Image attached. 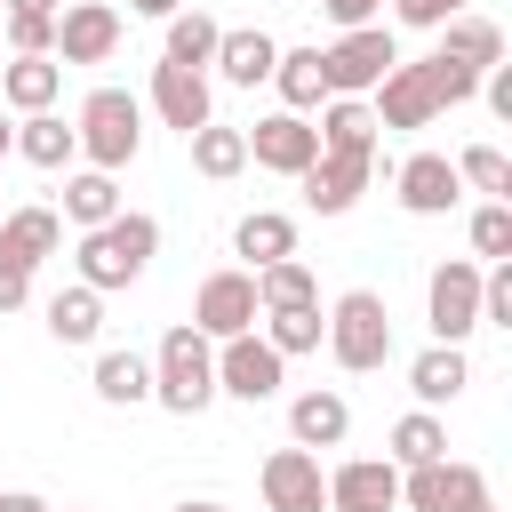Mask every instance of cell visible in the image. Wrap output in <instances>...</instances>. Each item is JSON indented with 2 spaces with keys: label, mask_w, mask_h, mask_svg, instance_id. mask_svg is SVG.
Here are the masks:
<instances>
[{
  "label": "cell",
  "mask_w": 512,
  "mask_h": 512,
  "mask_svg": "<svg viewBox=\"0 0 512 512\" xmlns=\"http://www.w3.org/2000/svg\"><path fill=\"white\" fill-rule=\"evenodd\" d=\"M160 256V224L152 216H136V208H120L112 224H96V232H80V280L96 288V296H112V288H128V280H144V264Z\"/></svg>",
  "instance_id": "6da1fadb"
},
{
  "label": "cell",
  "mask_w": 512,
  "mask_h": 512,
  "mask_svg": "<svg viewBox=\"0 0 512 512\" xmlns=\"http://www.w3.org/2000/svg\"><path fill=\"white\" fill-rule=\"evenodd\" d=\"M152 400H160L168 416H200V408L216 400V344H208L192 320H176V328L160 336V352H152Z\"/></svg>",
  "instance_id": "7a4b0ae2"
},
{
  "label": "cell",
  "mask_w": 512,
  "mask_h": 512,
  "mask_svg": "<svg viewBox=\"0 0 512 512\" xmlns=\"http://www.w3.org/2000/svg\"><path fill=\"white\" fill-rule=\"evenodd\" d=\"M72 136H80V160H88V168L120 176V168L144 152V104H136L128 88H88V104H80Z\"/></svg>",
  "instance_id": "3957f363"
},
{
  "label": "cell",
  "mask_w": 512,
  "mask_h": 512,
  "mask_svg": "<svg viewBox=\"0 0 512 512\" xmlns=\"http://www.w3.org/2000/svg\"><path fill=\"white\" fill-rule=\"evenodd\" d=\"M328 360L336 368H352V376H368V368H384L392 360V312H384V296L376 288H344L336 304H328Z\"/></svg>",
  "instance_id": "277c9868"
},
{
  "label": "cell",
  "mask_w": 512,
  "mask_h": 512,
  "mask_svg": "<svg viewBox=\"0 0 512 512\" xmlns=\"http://www.w3.org/2000/svg\"><path fill=\"white\" fill-rule=\"evenodd\" d=\"M400 504H408V512H496L488 472H480V464H448V456L408 464V472H400Z\"/></svg>",
  "instance_id": "5b68a950"
},
{
  "label": "cell",
  "mask_w": 512,
  "mask_h": 512,
  "mask_svg": "<svg viewBox=\"0 0 512 512\" xmlns=\"http://www.w3.org/2000/svg\"><path fill=\"white\" fill-rule=\"evenodd\" d=\"M392 64H400V48H392V32H384V24H352V32H336V48H320L328 96H368Z\"/></svg>",
  "instance_id": "8992f818"
},
{
  "label": "cell",
  "mask_w": 512,
  "mask_h": 512,
  "mask_svg": "<svg viewBox=\"0 0 512 512\" xmlns=\"http://www.w3.org/2000/svg\"><path fill=\"white\" fill-rule=\"evenodd\" d=\"M424 320H432V344H464L480 328V264L448 256L432 280H424Z\"/></svg>",
  "instance_id": "52a82bcc"
},
{
  "label": "cell",
  "mask_w": 512,
  "mask_h": 512,
  "mask_svg": "<svg viewBox=\"0 0 512 512\" xmlns=\"http://www.w3.org/2000/svg\"><path fill=\"white\" fill-rule=\"evenodd\" d=\"M120 8L112 0H72V8H56V64L72 72V64H112L120 56Z\"/></svg>",
  "instance_id": "ba28073f"
},
{
  "label": "cell",
  "mask_w": 512,
  "mask_h": 512,
  "mask_svg": "<svg viewBox=\"0 0 512 512\" xmlns=\"http://www.w3.org/2000/svg\"><path fill=\"white\" fill-rule=\"evenodd\" d=\"M256 488H264V512H328V472H320V456L296 448V440L264 456Z\"/></svg>",
  "instance_id": "9c48e42d"
},
{
  "label": "cell",
  "mask_w": 512,
  "mask_h": 512,
  "mask_svg": "<svg viewBox=\"0 0 512 512\" xmlns=\"http://www.w3.org/2000/svg\"><path fill=\"white\" fill-rule=\"evenodd\" d=\"M280 368H288V360H280L256 328H240V336L216 344V392H232V400H248V408L280 392Z\"/></svg>",
  "instance_id": "30bf717a"
},
{
  "label": "cell",
  "mask_w": 512,
  "mask_h": 512,
  "mask_svg": "<svg viewBox=\"0 0 512 512\" xmlns=\"http://www.w3.org/2000/svg\"><path fill=\"white\" fill-rule=\"evenodd\" d=\"M240 136H248V160L272 168V176H304V168L320 160V128H312L304 112H264V120L240 128Z\"/></svg>",
  "instance_id": "8fae6325"
},
{
  "label": "cell",
  "mask_w": 512,
  "mask_h": 512,
  "mask_svg": "<svg viewBox=\"0 0 512 512\" xmlns=\"http://www.w3.org/2000/svg\"><path fill=\"white\" fill-rule=\"evenodd\" d=\"M192 328H200L208 344L256 328V272H208L200 296H192Z\"/></svg>",
  "instance_id": "7c38bea8"
},
{
  "label": "cell",
  "mask_w": 512,
  "mask_h": 512,
  "mask_svg": "<svg viewBox=\"0 0 512 512\" xmlns=\"http://www.w3.org/2000/svg\"><path fill=\"white\" fill-rule=\"evenodd\" d=\"M152 112H160V128H176V136L208 128V120H216V104H208V72L160 56V64H152Z\"/></svg>",
  "instance_id": "4fadbf2b"
},
{
  "label": "cell",
  "mask_w": 512,
  "mask_h": 512,
  "mask_svg": "<svg viewBox=\"0 0 512 512\" xmlns=\"http://www.w3.org/2000/svg\"><path fill=\"white\" fill-rule=\"evenodd\" d=\"M368 176H376V152H320L296 184H304V208H312V216H344V208L368 192Z\"/></svg>",
  "instance_id": "5bb4252c"
},
{
  "label": "cell",
  "mask_w": 512,
  "mask_h": 512,
  "mask_svg": "<svg viewBox=\"0 0 512 512\" xmlns=\"http://www.w3.org/2000/svg\"><path fill=\"white\" fill-rule=\"evenodd\" d=\"M328 512H400V464L392 456H352L328 472Z\"/></svg>",
  "instance_id": "9a60e30c"
},
{
  "label": "cell",
  "mask_w": 512,
  "mask_h": 512,
  "mask_svg": "<svg viewBox=\"0 0 512 512\" xmlns=\"http://www.w3.org/2000/svg\"><path fill=\"white\" fill-rule=\"evenodd\" d=\"M368 112H376V128H432V120H440V96H432L424 64H392V72L368 88Z\"/></svg>",
  "instance_id": "2e32d148"
},
{
  "label": "cell",
  "mask_w": 512,
  "mask_h": 512,
  "mask_svg": "<svg viewBox=\"0 0 512 512\" xmlns=\"http://www.w3.org/2000/svg\"><path fill=\"white\" fill-rule=\"evenodd\" d=\"M392 192H400L408 216H448L464 184H456V160H448V152H408V160L392 168Z\"/></svg>",
  "instance_id": "e0dca14e"
},
{
  "label": "cell",
  "mask_w": 512,
  "mask_h": 512,
  "mask_svg": "<svg viewBox=\"0 0 512 512\" xmlns=\"http://www.w3.org/2000/svg\"><path fill=\"white\" fill-rule=\"evenodd\" d=\"M56 240H64V216L40 200L0 216V264H16V272H40V256H56Z\"/></svg>",
  "instance_id": "ac0fdd59"
},
{
  "label": "cell",
  "mask_w": 512,
  "mask_h": 512,
  "mask_svg": "<svg viewBox=\"0 0 512 512\" xmlns=\"http://www.w3.org/2000/svg\"><path fill=\"white\" fill-rule=\"evenodd\" d=\"M344 432H352L344 392H328V384H320V392H296V400H288V440H296V448H312V456H320V448H344Z\"/></svg>",
  "instance_id": "d6986e66"
},
{
  "label": "cell",
  "mask_w": 512,
  "mask_h": 512,
  "mask_svg": "<svg viewBox=\"0 0 512 512\" xmlns=\"http://www.w3.org/2000/svg\"><path fill=\"white\" fill-rule=\"evenodd\" d=\"M464 384H472L464 344H432V352H416V360H408V392H416V408H448Z\"/></svg>",
  "instance_id": "ffe728a7"
},
{
  "label": "cell",
  "mask_w": 512,
  "mask_h": 512,
  "mask_svg": "<svg viewBox=\"0 0 512 512\" xmlns=\"http://www.w3.org/2000/svg\"><path fill=\"white\" fill-rule=\"evenodd\" d=\"M232 88H256V80H272V64H280V40L272 32H216V56H208Z\"/></svg>",
  "instance_id": "44dd1931"
},
{
  "label": "cell",
  "mask_w": 512,
  "mask_h": 512,
  "mask_svg": "<svg viewBox=\"0 0 512 512\" xmlns=\"http://www.w3.org/2000/svg\"><path fill=\"white\" fill-rule=\"evenodd\" d=\"M56 88H64V64L56 56H8L0 64V104H16V112H48Z\"/></svg>",
  "instance_id": "7402d4cb"
},
{
  "label": "cell",
  "mask_w": 512,
  "mask_h": 512,
  "mask_svg": "<svg viewBox=\"0 0 512 512\" xmlns=\"http://www.w3.org/2000/svg\"><path fill=\"white\" fill-rule=\"evenodd\" d=\"M8 152H24L32 168H64V160H80V136H72V120L48 104V112H24L16 120V144Z\"/></svg>",
  "instance_id": "603a6c76"
},
{
  "label": "cell",
  "mask_w": 512,
  "mask_h": 512,
  "mask_svg": "<svg viewBox=\"0 0 512 512\" xmlns=\"http://www.w3.org/2000/svg\"><path fill=\"white\" fill-rule=\"evenodd\" d=\"M440 56H456V64H472V72H488V64H504V24H488V16H448L440 24Z\"/></svg>",
  "instance_id": "cb8c5ba5"
},
{
  "label": "cell",
  "mask_w": 512,
  "mask_h": 512,
  "mask_svg": "<svg viewBox=\"0 0 512 512\" xmlns=\"http://www.w3.org/2000/svg\"><path fill=\"white\" fill-rule=\"evenodd\" d=\"M272 88H280V112H312V104H328L320 48H280V64H272Z\"/></svg>",
  "instance_id": "d4e9b609"
},
{
  "label": "cell",
  "mask_w": 512,
  "mask_h": 512,
  "mask_svg": "<svg viewBox=\"0 0 512 512\" xmlns=\"http://www.w3.org/2000/svg\"><path fill=\"white\" fill-rule=\"evenodd\" d=\"M232 248L248 256V272H256V264H280V256H296V216H280V208H248L240 232H232Z\"/></svg>",
  "instance_id": "484cf974"
},
{
  "label": "cell",
  "mask_w": 512,
  "mask_h": 512,
  "mask_svg": "<svg viewBox=\"0 0 512 512\" xmlns=\"http://www.w3.org/2000/svg\"><path fill=\"white\" fill-rule=\"evenodd\" d=\"M96 328H104V296L88 280H72V288L48 296V336L56 344H96Z\"/></svg>",
  "instance_id": "4316f807"
},
{
  "label": "cell",
  "mask_w": 512,
  "mask_h": 512,
  "mask_svg": "<svg viewBox=\"0 0 512 512\" xmlns=\"http://www.w3.org/2000/svg\"><path fill=\"white\" fill-rule=\"evenodd\" d=\"M320 152H376V112H368V96H328V112H320Z\"/></svg>",
  "instance_id": "83f0119b"
},
{
  "label": "cell",
  "mask_w": 512,
  "mask_h": 512,
  "mask_svg": "<svg viewBox=\"0 0 512 512\" xmlns=\"http://www.w3.org/2000/svg\"><path fill=\"white\" fill-rule=\"evenodd\" d=\"M112 216H120V184H112L104 168H80V176H64V224L96 232V224H112Z\"/></svg>",
  "instance_id": "f1b7e54d"
},
{
  "label": "cell",
  "mask_w": 512,
  "mask_h": 512,
  "mask_svg": "<svg viewBox=\"0 0 512 512\" xmlns=\"http://www.w3.org/2000/svg\"><path fill=\"white\" fill-rule=\"evenodd\" d=\"M184 144H192V168H200L208 184H232V176L248 168V136H240V128H216V120H208V128H192Z\"/></svg>",
  "instance_id": "f546056e"
},
{
  "label": "cell",
  "mask_w": 512,
  "mask_h": 512,
  "mask_svg": "<svg viewBox=\"0 0 512 512\" xmlns=\"http://www.w3.org/2000/svg\"><path fill=\"white\" fill-rule=\"evenodd\" d=\"M280 304H320V280L304 256H280V264H256V312H280Z\"/></svg>",
  "instance_id": "4dcf8cb0"
},
{
  "label": "cell",
  "mask_w": 512,
  "mask_h": 512,
  "mask_svg": "<svg viewBox=\"0 0 512 512\" xmlns=\"http://www.w3.org/2000/svg\"><path fill=\"white\" fill-rule=\"evenodd\" d=\"M256 320H264V344H272L280 360H296V352H320V336H328L320 304H280V312H256Z\"/></svg>",
  "instance_id": "1f68e13d"
},
{
  "label": "cell",
  "mask_w": 512,
  "mask_h": 512,
  "mask_svg": "<svg viewBox=\"0 0 512 512\" xmlns=\"http://www.w3.org/2000/svg\"><path fill=\"white\" fill-rule=\"evenodd\" d=\"M96 400H112V408L152 400V360L144 352H96Z\"/></svg>",
  "instance_id": "d6a6232c"
},
{
  "label": "cell",
  "mask_w": 512,
  "mask_h": 512,
  "mask_svg": "<svg viewBox=\"0 0 512 512\" xmlns=\"http://www.w3.org/2000/svg\"><path fill=\"white\" fill-rule=\"evenodd\" d=\"M432 456H448V424H440L432 408H408V416L392 424V464L408 472V464H432Z\"/></svg>",
  "instance_id": "836d02e7"
},
{
  "label": "cell",
  "mask_w": 512,
  "mask_h": 512,
  "mask_svg": "<svg viewBox=\"0 0 512 512\" xmlns=\"http://www.w3.org/2000/svg\"><path fill=\"white\" fill-rule=\"evenodd\" d=\"M216 32H224V24H216L208 8H176V16H168V56H176V64H192V72H208Z\"/></svg>",
  "instance_id": "e575fe53"
},
{
  "label": "cell",
  "mask_w": 512,
  "mask_h": 512,
  "mask_svg": "<svg viewBox=\"0 0 512 512\" xmlns=\"http://www.w3.org/2000/svg\"><path fill=\"white\" fill-rule=\"evenodd\" d=\"M456 184H472V192H488V200H512V160H504L496 144H464V152H456Z\"/></svg>",
  "instance_id": "d590c367"
},
{
  "label": "cell",
  "mask_w": 512,
  "mask_h": 512,
  "mask_svg": "<svg viewBox=\"0 0 512 512\" xmlns=\"http://www.w3.org/2000/svg\"><path fill=\"white\" fill-rule=\"evenodd\" d=\"M0 32H8V56H56V16L0 8Z\"/></svg>",
  "instance_id": "8d00e7d4"
},
{
  "label": "cell",
  "mask_w": 512,
  "mask_h": 512,
  "mask_svg": "<svg viewBox=\"0 0 512 512\" xmlns=\"http://www.w3.org/2000/svg\"><path fill=\"white\" fill-rule=\"evenodd\" d=\"M472 256H488V264H504L512 256V200H488V208H472Z\"/></svg>",
  "instance_id": "74e56055"
},
{
  "label": "cell",
  "mask_w": 512,
  "mask_h": 512,
  "mask_svg": "<svg viewBox=\"0 0 512 512\" xmlns=\"http://www.w3.org/2000/svg\"><path fill=\"white\" fill-rule=\"evenodd\" d=\"M424 80H432L440 112H448V104H472V96H480V72H472V64H456V56H440V48L424 56Z\"/></svg>",
  "instance_id": "f35d334b"
},
{
  "label": "cell",
  "mask_w": 512,
  "mask_h": 512,
  "mask_svg": "<svg viewBox=\"0 0 512 512\" xmlns=\"http://www.w3.org/2000/svg\"><path fill=\"white\" fill-rule=\"evenodd\" d=\"M392 16L416 24V32H440L448 16H464V0H392Z\"/></svg>",
  "instance_id": "ab89813d"
},
{
  "label": "cell",
  "mask_w": 512,
  "mask_h": 512,
  "mask_svg": "<svg viewBox=\"0 0 512 512\" xmlns=\"http://www.w3.org/2000/svg\"><path fill=\"white\" fill-rule=\"evenodd\" d=\"M376 8H384V0H320V16H328L336 32H352V24H376Z\"/></svg>",
  "instance_id": "60d3db41"
},
{
  "label": "cell",
  "mask_w": 512,
  "mask_h": 512,
  "mask_svg": "<svg viewBox=\"0 0 512 512\" xmlns=\"http://www.w3.org/2000/svg\"><path fill=\"white\" fill-rule=\"evenodd\" d=\"M32 296V272H16V264H0V312H16Z\"/></svg>",
  "instance_id": "b9f144b4"
},
{
  "label": "cell",
  "mask_w": 512,
  "mask_h": 512,
  "mask_svg": "<svg viewBox=\"0 0 512 512\" xmlns=\"http://www.w3.org/2000/svg\"><path fill=\"white\" fill-rule=\"evenodd\" d=\"M0 512H56V504L32 496V488H0Z\"/></svg>",
  "instance_id": "7bdbcfd3"
},
{
  "label": "cell",
  "mask_w": 512,
  "mask_h": 512,
  "mask_svg": "<svg viewBox=\"0 0 512 512\" xmlns=\"http://www.w3.org/2000/svg\"><path fill=\"white\" fill-rule=\"evenodd\" d=\"M128 8H136V16H160V24H168V16L184 8V0H128Z\"/></svg>",
  "instance_id": "ee69618b"
},
{
  "label": "cell",
  "mask_w": 512,
  "mask_h": 512,
  "mask_svg": "<svg viewBox=\"0 0 512 512\" xmlns=\"http://www.w3.org/2000/svg\"><path fill=\"white\" fill-rule=\"evenodd\" d=\"M8 8H32V16H56L64 0H8Z\"/></svg>",
  "instance_id": "f6af8a7d"
},
{
  "label": "cell",
  "mask_w": 512,
  "mask_h": 512,
  "mask_svg": "<svg viewBox=\"0 0 512 512\" xmlns=\"http://www.w3.org/2000/svg\"><path fill=\"white\" fill-rule=\"evenodd\" d=\"M8 144H16V128H8V120H0V160H8Z\"/></svg>",
  "instance_id": "bcb514c9"
},
{
  "label": "cell",
  "mask_w": 512,
  "mask_h": 512,
  "mask_svg": "<svg viewBox=\"0 0 512 512\" xmlns=\"http://www.w3.org/2000/svg\"><path fill=\"white\" fill-rule=\"evenodd\" d=\"M176 512H224V504H176Z\"/></svg>",
  "instance_id": "7dc6e473"
},
{
  "label": "cell",
  "mask_w": 512,
  "mask_h": 512,
  "mask_svg": "<svg viewBox=\"0 0 512 512\" xmlns=\"http://www.w3.org/2000/svg\"><path fill=\"white\" fill-rule=\"evenodd\" d=\"M64 512H88V504H64Z\"/></svg>",
  "instance_id": "c3c4849f"
},
{
  "label": "cell",
  "mask_w": 512,
  "mask_h": 512,
  "mask_svg": "<svg viewBox=\"0 0 512 512\" xmlns=\"http://www.w3.org/2000/svg\"><path fill=\"white\" fill-rule=\"evenodd\" d=\"M0 8H8V0H0Z\"/></svg>",
  "instance_id": "681fc988"
},
{
  "label": "cell",
  "mask_w": 512,
  "mask_h": 512,
  "mask_svg": "<svg viewBox=\"0 0 512 512\" xmlns=\"http://www.w3.org/2000/svg\"><path fill=\"white\" fill-rule=\"evenodd\" d=\"M0 216H8V208H0Z\"/></svg>",
  "instance_id": "f907efd6"
}]
</instances>
